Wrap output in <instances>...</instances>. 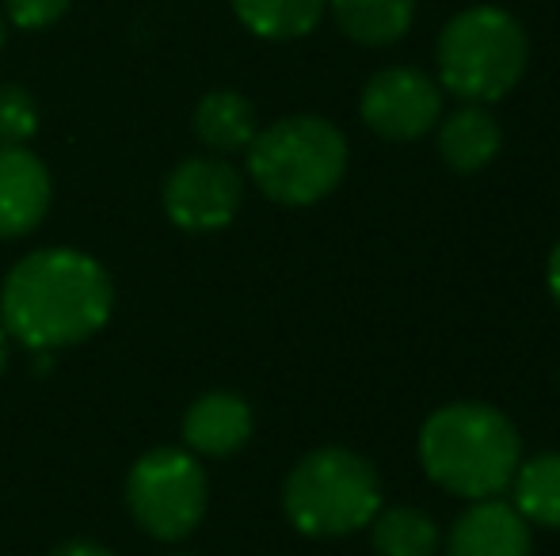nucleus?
I'll list each match as a JSON object with an SVG mask.
<instances>
[{
  "instance_id": "obj_1",
  "label": "nucleus",
  "mask_w": 560,
  "mask_h": 556,
  "mask_svg": "<svg viewBox=\"0 0 560 556\" xmlns=\"http://www.w3.org/2000/svg\"><path fill=\"white\" fill-rule=\"evenodd\" d=\"M112 275L77 248L23 256L0 289V328L35 355L84 343L112 320Z\"/></svg>"
},
{
  "instance_id": "obj_2",
  "label": "nucleus",
  "mask_w": 560,
  "mask_h": 556,
  "mask_svg": "<svg viewBox=\"0 0 560 556\" xmlns=\"http://www.w3.org/2000/svg\"><path fill=\"white\" fill-rule=\"evenodd\" d=\"M416 453L435 488L477 504L508 492L523 461V438L515 423L492 404L454 401L423 419Z\"/></svg>"
},
{
  "instance_id": "obj_3",
  "label": "nucleus",
  "mask_w": 560,
  "mask_h": 556,
  "mask_svg": "<svg viewBox=\"0 0 560 556\" xmlns=\"http://www.w3.org/2000/svg\"><path fill=\"white\" fill-rule=\"evenodd\" d=\"M382 476L362 453L347 446L310 450L282 484V511L290 527L317 542L351 537L382 511Z\"/></svg>"
},
{
  "instance_id": "obj_4",
  "label": "nucleus",
  "mask_w": 560,
  "mask_h": 556,
  "mask_svg": "<svg viewBox=\"0 0 560 556\" xmlns=\"http://www.w3.org/2000/svg\"><path fill=\"white\" fill-rule=\"evenodd\" d=\"M439 84L462 104H495L511 96L530 66L526 27L495 4L457 12L435 46Z\"/></svg>"
},
{
  "instance_id": "obj_5",
  "label": "nucleus",
  "mask_w": 560,
  "mask_h": 556,
  "mask_svg": "<svg viewBox=\"0 0 560 556\" xmlns=\"http://www.w3.org/2000/svg\"><path fill=\"white\" fill-rule=\"evenodd\" d=\"M248 176L279 206H313L347 176V138L320 115H290L248 145Z\"/></svg>"
},
{
  "instance_id": "obj_6",
  "label": "nucleus",
  "mask_w": 560,
  "mask_h": 556,
  "mask_svg": "<svg viewBox=\"0 0 560 556\" xmlns=\"http://www.w3.org/2000/svg\"><path fill=\"white\" fill-rule=\"evenodd\" d=\"M210 481L191 450L156 446L133 461L126 476V507L156 542H184L207 514Z\"/></svg>"
},
{
  "instance_id": "obj_7",
  "label": "nucleus",
  "mask_w": 560,
  "mask_h": 556,
  "mask_svg": "<svg viewBox=\"0 0 560 556\" xmlns=\"http://www.w3.org/2000/svg\"><path fill=\"white\" fill-rule=\"evenodd\" d=\"M359 115L382 141H420L443 119V84L412 66L377 69L362 88Z\"/></svg>"
},
{
  "instance_id": "obj_8",
  "label": "nucleus",
  "mask_w": 560,
  "mask_h": 556,
  "mask_svg": "<svg viewBox=\"0 0 560 556\" xmlns=\"http://www.w3.org/2000/svg\"><path fill=\"white\" fill-rule=\"evenodd\" d=\"M244 202V179L222 156H187L164 184V214L184 233H222Z\"/></svg>"
},
{
  "instance_id": "obj_9",
  "label": "nucleus",
  "mask_w": 560,
  "mask_h": 556,
  "mask_svg": "<svg viewBox=\"0 0 560 556\" xmlns=\"http://www.w3.org/2000/svg\"><path fill=\"white\" fill-rule=\"evenodd\" d=\"M530 522L508 499H477L454 519L446 534V556H530Z\"/></svg>"
},
{
  "instance_id": "obj_10",
  "label": "nucleus",
  "mask_w": 560,
  "mask_h": 556,
  "mask_svg": "<svg viewBox=\"0 0 560 556\" xmlns=\"http://www.w3.org/2000/svg\"><path fill=\"white\" fill-rule=\"evenodd\" d=\"M50 210V171L31 149L0 145V237H27Z\"/></svg>"
},
{
  "instance_id": "obj_11",
  "label": "nucleus",
  "mask_w": 560,
  "mask_h": 556,
  "mask_svg": "<svg viewBox=\"0 0 560 556\" xmlns=\"http://www.w3.org/2000/svg\"><path fill=\"white\" fill-rule=\"evenodd\" d=\"M252 427H256V419H252L248 401L229 393V389H214L187 409L184 442L195 458H229V453L248 446Z\"/></svg>"
},
{
  "instance_id": "obj_12",
  "label": "nucleus",
  "mask_w": 560,
  "mask_h": 556,
  "mask_svg": "<svg viewBox=\"0 0 560 556\" xmlns=\"http://www.w3.org/2000/svg\"><path fill=\"white\" fill-rule=\"evenodd\" d=\"M435 145L439 156L446 161V168L472 176V171H485L500 156L503 127L485 104H462L446 119H439Z\"/></svg>"
},
{
  "instance_id": "obj_13",
  "label": "nucleus",
  "mask_w": 560,
  "mask_h": 556,
  "mask_svg": "<svg viewBox=\"0 0 560 556\" xmlns=\"http://www.w3.org/2000/svg\"><path fill=\"white\" fill-rule=\"evenodd\" d=\"M195 138L210 149L214 156L225 153H244L252 145V138L259 134V122H256V107L233 88H218L207 92L195 107Z\"/></svg>"
},
{
  "instance_id": "obj_14",
  "label": "nucleus",
  "mask_w": 560,
  "mask_h": 556,
  "mask_svg": "<svg viewBox=\"0 0 560 556\" xmlns=\"http://www.w3.org/2000/svg\"><path fill=\"white\" fill-rule=\"evenodd\" d=\"M328 12L351 43L382 50L408 35L416 0H328Z\"/></svg>"
},
{
  "instance_id": "obj_15",
  "label": "nucleus",
  "mask_w": 560,
  "mask_h": 556,
  "mask_svg": "<svg viewBox=\"0 0 560 556\" xmlns=\"http://www.w3.org/2000/svg\"><path fill=\"white\" fill-rule=\"evenodd\" d=\"M508 492L511 507L530 527L560 530V450H546L518 461Z\"/></svg>"
},
{
  "instance_id": "obj_16",
  "label": "nucleus",
  "mask_w": 560,
  "mask_h": 556,
  "mask_svg": "<svg viewBox=\"0 0 560 556\" xmlns=\"http://www.w3.org/2000/svg\"><path fill=\"white\" fill-rule=\"evenodd\" d=\"M366 530L377 556H439V549H443L439 522L428 511L408 504H382V511L374 514Z\"/></svg>"
},
{
  "instance_id": "obj_17",
  "label": "nucleus",
  "mask_w": 560,
  "mask_h": 556,
  "mask_svg": "<svg viewBox=\"0 0 560 556\" xmlns=\"http://www.w3.org/2000/svg\"><path fill=\"white\" fill-rule=\"evenodd\" d=\"M328 0H233V12L256 38L294 43L305 38L325 15Z\"/></svg>"
},
{
  "instance_id": "obj_18",
  "label": "nucleus",
  "mask_w": 560,
  "mask_h": 556,
  "mask_svg": "<svg viewBox=\"0 0 560 556\" xmlns=\"http://www.w3.org/2000/svg\"><path fill=\"white\" fill-rule=\"evenodd\" d=\"M38 130V104L27 88L4 84L0 88V145H27Z\"/></svg>"
},
{
  "instance_id": "obj_19",
  "label": "nucleus",
  "mask_w": 560,
  "mask_h": 556,
  "mask_svg": "<svg viewBox=\"0 0 560 556\" xmlns=\"http://www.w3.org/2000/svg\"><path fill=\"white\" fill-rule=\"evenodd\" d=\"M69 0H4V12L15 27L23 31H43L66 15Z\"/></svg>"
},
{
  "instance_id": "obj_20",
  "label": "nucleus",
  "mask_w": 560,
  "mask_h": 556,
  "mask_svg": "<svg viewBox=\"0 0 560 556\" xmlns=\"http://www.w3.org/2000/svg\"><path fill=\"white\" fill-rule=\"evenodd\" d=\"M54 556H115V553L104 549V545H96V542H84V537H77V542L58 545Z\"/></svg>"
},
{
  "instance_id": "obj_21",
  "label": "nucleus",
  "mask_w": 560,
  "mask_h": 556,
  "mask_svg": "<svg viewBox=\"0 0 560 556\" xmlns=\"http://www.w3.org/2000/svg\"><path fill=\"white\" fill-rule=\"evenodd\" d=\"M546 286H549V297H553V305L560 312V240L553 245V252H549V260H546Z\"/></svg>"
},
{
  "instance_id": "obj_22",
  "label": "nucleus",
  "mask_w": 560,
  "mask_h": 556,
  "mask_svg": "<svg viewBox=\"0 0 560 556\" xmlns=\"http://www.w3.org/2000/svg\"><path fill=\"white\" fill-rule=\"evenodd\" d=\"M8 366V332L0 328V370Z\"/></svg>"
},
{
  "instance_id": "obj_23",
  "label": "nucleus",
  "mask_w": 560,
  "mask_h": 556,
  "mask_svg": "<svg viewBox=\"0 0 560 556\" xmlns=\"http://www.w3.org/2000/svg\"><path fill=\"white\" fill-rule=\"evenodd\" d=\"M0 46H4V20H0Z\"/></svg>"
},
{
  "instance_id": "obj_24",
  "label": "nucleus",
  "mask_w": 560,
  "mask_h": 556,
  "mask_svg": "<svg viewBox=\"0 0 560 556\" xmlns=\"http://www.w3.org/2000/svg\"><path fill=\"white\" fill-rule=\"evenodd\" d=\"M557 389H560V366H557Z\"/></svg>"
}]
</instances>
